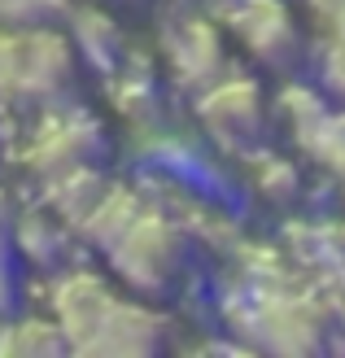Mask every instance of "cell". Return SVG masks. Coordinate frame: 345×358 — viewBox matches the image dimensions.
I'll return each instance as SVG.
<instances>
[{
	"instance_id": "e0dca14e",
	"label": "cell",
	"mask_w": 345,
	"mask_h": 358,
	"mask_svg": "<svg viewBox=\"0 0 345 358\" xmlns=\"http://www.w3.org/2000/svg\"><path fill=\"white\" fill-rule=\"evenodd\" d=\"M9 284H13L9 280V254H5V231H0V310L9 306V293H13Z\"/></svg>"
},
{
	"instance_id": "9a60e30c",
	"label": "cell",
	"mask_w": 345,
	"mask_h": 358,
	"mask_svg": "<svg viewBox=\"0 0 345 358\" xmlns=\"http://www.w3.org/2000/svg\"><path fill=\"white\" fill-rule=\"evenodd\" d=\"M323 27H328V40H323V52H319V83L328 96L345 105V0L332 9Z\"/></svg>"
},
{
	"instance_id": "8992f818",
	"label": "cell",
	"mask_w": 345,
	"mask_h": 358,
	"mask_svg": "<svg viewBox=\"0 0 345 358\" xmlns=\"http://www.w3.org/2000/svg\"><path fill=\"white\" fill-rule=\"evenodd\" d=\"M162 62H167L171 83L197 96L232 70L227 35L214 22H206L202 13H179V22L162 31Z\"/></svg>"
},
{
	"instance_id": "2e32d148",
	"label": "cell",
	"mask_w": 345,
	"mask_h": 358,
	"mask_svg": "<svg viewBox=\"0 0 345 358\" xmlns=\"http://www.w3.org/2000/svg\"><path fill=\"white\" fill-rule=\"evenodd\" d=\"M66 9L62 0H0V22L9 27H44L48 13Z\"/></svg>"
},
{
	"instance_id": "ac0fdd59",
	"label": "cell",
	"mask_w": 345,
	"mask_h": 358,
	"mask_svg": "<svg viewBox=\"0 0 345 358\" xmlns=\"http://www.w3.org/2000/svg\"><path fill=\"white\" fill-rule=\"evenodd\" d=\"M210 5H219V0H171L175 13H206Z\"/></svg>"
},
{
	"instance_id": "3957f363",
	"label": "cell",
	"mask_w": 345,
	"mask_h": 358,
	"mask_svg": "<svg viewBox=\"0 0 345 358\" xmlns=\"http://www.w3.org/2000/svg\"><path fill=\"white\" fill-rule=\"evenodd\" d=\"M75 75L70 40L44 27L0 31V96L5 101H52Z\"/></svg>"
},
{
	"instance_id": "7c38bea8",
	"label": "cell",
	"mask_w": 345,
	"mask_h": 358,
	"mask_svg": "<svg viewBox=\"0 0 345 358\" xmlns=\"http://www.w3.org/2000/svg\"><path fill=\"white\" fill-rule=\"evenodd\" d=\"M13 245H17V254L31 258V262H40V266H52V262H62L66 254V219H57V214H17V227H13Z\"/></svg>"
},
{
	"instance_id": "52a82bcc",
	"label": "cell",
	"mask_w": 345,
	"mask_h": 358,
	"mask_svg": "<svg viewBox=\"0 0 345 358\" xmlns=\"http://www.w3.org/2000/svg\"><path fill=\"white\" fill-rule=\"evenodd\" d=\"M245 328L253 336V345H262V350H315L323 341L328 319L302 293L262 289L253 297V306L245 310Z\"/></svg>"
},
{
	"instance_id": "4fadbf2b",
	"label": "cell",
	"mask_w": 345,
	"mask_h": 358,
	"mask_svg": "<svg viewBox=\"0 0 345 358\" xmlns=\"http://www.w3.org/2000/svg\"><path fill=\"white\" fill-rule=\"evenodd\" d=\"M75 48L92 66H101V70H110V66H118L127 57L122 31H118V22L105 9H83V13H75Z\"/></svg>"
},
{
	"instance_id": "5bb4252c",
	"label": "cell",
	"mask_w": 345,
	"mask_h": 358,
	"mask_svg": "<svg viewBox=\"0 0 345 358\" xmlns=\"http://www.w3.org/2000/svg\"><path fill=\"white\" fill-rule=\"evenodd\" d=\"M0 350H9V354H57L70 345L57 328V319H17V324H5Z\"/></svg>"
},
{
	"instance_id": "9c48e42d",
	"label": "cell",
	"mask_w": 345,
	"mask_h": 358,
	"mask_svg": "<svg viewBox=\"0 0 345 358\" xmlns=\"http://www.w3.org/2000/svg\"><path fill=\"white\" fill-rule=\"evenodd\" d=\"M140 210H144V201H140L136 188H127V184H105V192L97 196V206L83 214L79 231H83V241L110 249L122 231L132 227V219H136Z\"/></svg>"
},
{
	"instance_id": "8fae6325",
	"label": "cell",
	"mask_w": 345,
	"mask_h": 358,
	"mask_svg": "<svg viewBox=\"0 0 345 358\" xmlns=\"http://www.w3.org/2000/svg\"><path fill=\"white\" fill-rule=\"evenodd\" d=\"M110 75V101L122 118H149L157 105V75L136 57H122L118 66L105 70Z\"/></svg>"
},
{
	"instance_id": "6da1fadb",
	"label": "cell",
	"mask_w": 345,
	"mask_h": 358,
	"mask_svg": "<svg viewBox=\"0 0 345 358\" xmlns=\"http://www.w3.org/2000/svg\"><path fill=\"white\" fill-rule=\"evenodd\" d=\"M52 319L79 354H153L167 341L157 310L114 293V284L92 271H66L52 284Z\"/></svg>"
},
{
	"instance_id": "5b68a950",
	"label": "cell",
	"mask_w": 345,
	"mask_h": 358,
	"mask_svg": "<svg viewBox=\"0 0 345 358\" xmlns=\"http://www.w3.org/2000/svg\"><path fill=\"white\" fill-rule=\"evenodd\" d=\"M227 35L271 75H288L306 52L302 27L284 0H236L227 13Z\"/></svg>"
},
{
	"instance_id": "7a4b0ae2",
	"label": "cell",
	"mask_w": 345,
	"mask_h": 358,
	"mask_svg": "<svg viewBox=\"0 0 345 358\" xmlns=\"http://www.w3.org/2000/svg\"><path fill=\"white\" fill-rule=\"evenodd\" d=\"M105 254H110V266L122 280V289L136 297L171 293V284L184 271V236H179L175 219H167L162 210H149V206L136 214L132 227Z\"/></svg>"
},
{
	"instance_id": "277c9868",
	"label": "cell",
	"mask_w": 345,
	"mask_h": 358,
	"mask_svg": "<svg viewBox=\"0 0 345 358\" xmlns=\"http://www.w3.org/2000/svg\"><path fill=\"white\" fill-rule=\"evenodd\" d=\"M197 122H202L214 149L245 157L253 149H262V136L271 127V101L258 79L227 70L219 83L197 92Z\"/></svg>"
},
{
	"instance_id": "ba28073f",
	"label": "cell",
	"mask_w": 345,
	"mask_h": 358,
	"mask_svg": "<svg viewBox=\"0 0 345 358\" xmlns=\"http://www.w3.org/2000/svg\"><path fill=\"white\" fill-rule=\"evenodd\" d=\"M101 149V127L83 110H57L44 114L27 145V166L35 175H62L75 166H92V153Z\"/></svg>"
},
{
	"instance_id": "30bf717a",
	"label": "cell",
	"mask_w": 345,
	"mask_h": 358,
	"mask_svg": "<svg viewBox=\"0 0 345 358\" xmlns=\"http://www.w3.org/2000/svg\"><path fill=\"white\" fill-rule=\"evenodd\" d=\"M245 157H249V188L258 192L267 206L284 210V206H293L297 196H302V175H297V166L288 162L284 153L253 149V153H245Z\"/></svg>"
}]
</instances>
